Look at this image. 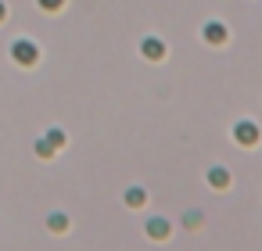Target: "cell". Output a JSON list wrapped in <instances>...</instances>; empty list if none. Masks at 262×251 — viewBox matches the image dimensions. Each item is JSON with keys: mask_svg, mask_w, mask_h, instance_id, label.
I'll return each instance as SVG.
<instances>
[{"mask_svg": "<svg viewBox=\"0 0 262 251\" xmlns=\"http://www.w3.org/2000/svg\"><path fill=\"white\" fill-rule=\"evenodd\" d=\"M15 61H22V65L36 61V47H33L29 40H18V43H15Z\"/></svg>", "mask_w": 262, "mask_h": 251, "instance_id": "1", "label": "cell"}, {"mask_svg": "<svg viewBox=\"0 0 262 251\" xmlns=\"http://www.w3.org/2000/svg\"><path fill=\"white\" fill-rule=\"evenodd\" d=\"M237 136H244V140H255V126H251V122L237 126Z\"/></svg>", "mask_w": 262, "mask_h": 251, "instance_id": "2", "label": "cell"}, {"mask_svg": "<svg viewBox=\"0 0 262 251\" xmlns=\"http://www.w3.org/2000/svg\"><path fill=\"white\" fill-rule=\"evenodd\" d=\"M205 36H208V40H223V26H208Z\"/></svg>", "mask_w": 262, "mask_h": 251, "instance_id": "3", "label": "cell"}, {"mask_svg": "<svg viewBox=\"0 0 262 251\" xmlns=\"http://www.w3.org/2000/svg\"><path fill=\"white\" fill-rule=\"evenodd\" d=\"M147 54H155V58L162 54V47H158V40H147Z\"/></svg>", "mask_w": 262, "mask_h": 251, "instance_id": "4", "label": "cell"}, {"mask_svg": "<svg viewBox=\"0 0 262 251\" xmlns=\"http://www.w3.org/2000/svg\"><path fill=\"white\" fill-rule=\"evenodd\" d=\"M40 4H43V8H58V4H61V0H40Z\"/></svg>", "mask_w": 262, "mask_h": 251, "instance_id": "5", "label": "cell"}, {"mask_svg": "<svg viewBox=\"0 0 262 251\" xmlns=\"http://www.w3.org/2000/svg\"><path fill=\"white\" fill-rule=\"evenodd\" d=\"M0 18H4V4H0Z\"/></svg>", "mask_w": 262, "mask_h": 251, "instance_id": "6", "label": "cell"}]
</instances>
